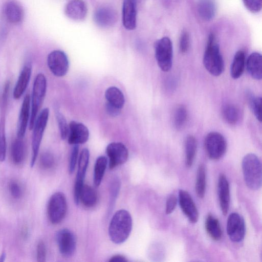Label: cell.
Here are the masks:
<instances>
[{
    "instance_id": "1",
    "label": "cell",
    "mask_w": 262,
    "mask_h": 262,
    "mask_svg": "<svg viewBox=\"0 0 262 262\" xmlns=\"http://www.w3.org/2000/svg\"><path fill=\"white\" fill-rule=\"evenodd\" d=\"M133 227L129 212L124 209L118 210L113 215L108 227V234L114 243H124L129 237Z\"/></svg>"
},
{
    "instance_id": "2",
    "label": "cell",
    "mask_w": 262,
    "mask_h": 262,
    "mask_svg": "<svg viewBox=\"0 0 262 262\" xmlns=\"http://www.w3.org/2000/svg\"><path fill=\"white\" fill-rule=\"evenodd\" d=\"M203 64L207 71L214 76L222 74L224 70V62L219 46L212 34L208 37L203 56Z\"/></svg>"
},
{
    "instance_id": "3",
    "label": "cell",
    "mask_w": 262,
    "mask_h": 262,
    "mask_svg": "<svg viewBox=\"0 0 262 262\" xmlns=\"http://www.w3.org/2000/svg\"><path fill=\"white\" fill-rule=\"evenodd\" d=\"M244 180L248 187L258 190L261 186V164L259 158L254 154H248L242 160Z\"/></svg>"
},
{
    "instance_id": "4",
    "label": "cell",
    "mask_w": 262,
    "mask_h": 262,
    "mask_svg": "<svg viewBox=\"0 0 262 262\" xmlns=\"http://www.w3.org/2000/svg\"><path fill=\"white\" fill-rule=\"evenodd\" d=\"M47 90V80L42 73L38 74L34 79L32 98L31 99V114L29 128L32 129L38 112L44 100Z\"/></svg>"
},
{
    "instance_id": "5",
    "label": "cell",
    "mask_w": 262,
    "mask_h": 262,
    "mask_svg": "<svg viewBox=\"0 0 262 262\" xmlns=\"http://www.w3.org/2000/svg\"><path fill=\"white\" fill-rule=\"evenodd\" d=\"M49 116L48 108L43 109L37 116L33 127L32 138V157L31 167H33L36 162L43 135L48 123Z\"/></svg>"
},
{
    "instance_id": "6",
    "label": "cell",
    "mask_w": 262,
    "mask_h": 262,
    "mask_svg": "<svg viewBox=\"0 0 262 262\" xmlns=\"http://www.w3.org/2000/svg\"><path fill=\"white\" fill-rule=\"evenodd\" d=\"M155 57L159 67L164 72L170 70L172 64V45L167 37L156 41L155 45Z\"/></svg>"
},
{
    "instance_id": "7",
    "label": "cell",
    "mask_w": 262,
    "mask_h": 262,
    "mask_svg": "<svg viewBox=\"0 0 262 262\" xmlns=\"http://www.w3.org/2000/svg\"><path fill=\"white\" fill-rule=\"evenodd\" d=\"M227 142L225 137L220 133L211 132L205 137L204 147L208 157L212 160H219L226 152Z\"/></svg>"
},
{
    "instance_id": "8",
    "label": "cell",
    "mask_w": 262,
    "mask_h": 262,
    "mask_svg": "<svg viewBox=\"0 0 262 262\" xmlns=\"http://www.w3.org/2000/svg\"><path fill=\"white\" fill-rule=\"evenodd\" d=\"M67 211V203L65 195L61 192L53 194L48 202L47 213L49 220L52 224L60 223L64 218Z\"/></svg>"
},
{
    "instance_id": "9",
    "label": "cell",
    "mask_w": 262,
    "mask_h": 262,
    "mask_svg": "<svg viewBox=\"0 0 262 262\" xmlns=\"http://www.w3.org/2000/svg\"><path fill=\"white\" fill-rule=\"evenodd\" d=\"M47 64L50 71L57 77L64 76L69 68L67 56L61 50H54L49 54Z\"/></svg>"
},
{
    "instance_id": "10",
    "label": "cell",
    "mask_w": 262,
    "mask_h": 262,
    "mask_svg": "<svg viewBox=\"0 0 262 262\" xmlns=\"http://www.w3.org/2000/svg\"><path fill=\"white\" fill-rule=\"evenodd\" d=\"M9 86L10 83L8 82L4 86L2 96L0 118V162L4 161L6 156V123Z\"/></svg>"
},
{
    "instance_id": "11",
    "label": "cell",
    "mask_w": 262,
    "mask_h": 262,
    "mask_svg": "<svg viewBox=\"0 0 262 262\" xmlns=\"http://www.w3.org/2000/svg\"><path fill=\"white\" fill-rule=\"evenodd\" d=\"M90 158V152L88 148H83L80 152L78 161V169L75 179L74 189V199L76 205L79 203L80 190L84 185V180L86 174Z\"/></svg>"
},
{
    "instance_id": "12",
    "label": "cell",
    "mask_w": 262,
    "mask_h": 262,
    "mask_svg": "<svg viewBox=\"0 0 262 262\" xmlns=\"http://www.w3.org/2000/svg\"><path fill=\"white\" fill-rule=\"evenodd\" d=\"M56 239L61 255L66 257L73 255L76 249V239L70 230L64 228L59 230L56 233Z\"/></svg>"
},
{
    "instance_id": "13",
    "label": "cell",
    "mask_w": 262,
    "mask_h": 262,
    "mask_svg": "<svg viewBox=\"0 0 262 262\" xmlns=\"http://www.w3.org/2000/svg\"><path fill=\"white\" fill-rule=\"evenodd\" d=\"M106 152L108 158V167L110 169L123 164L128 157L127 148L121 142L110 143L106 147Z\"/></svg>"
},
{
    "instance_id": "14",
    "label": "cell",
    "mask_w": 262,
    "mask_h": 262,
    "mask_svg": "<svg viewBox=\"0 0 262 262\" xmlns=\"http://www.w3.org/2000/svg\"><path fill=\"white\" fill-rule=\"evenodd\" d=\"M227 232L233 242L243 241L245 235V224L243 217L238 213H231L227 219Z\"/></svg>"
},
{
    "instance_id": "15",
    "label": "cell",
    "mask_w": 262,
    "mask_h": 262,
    "mask_svg": "<svg viewBox=\"0 0 262 262\" xmlns=\"http://www.w3.org/2000/svg\"><path fill=\"white\" fill-rule=\"evenodd\" d=\"M179 202L181 210L189 222L191 223H196L199 219V212L190 194L184 190H180Z\"/></svg>"
},
{
    "instance_id": "16",
    "label": "cell",
    "mask_w": 262,
    "mask_h": 262,
    "mask_svg": "<svg viewBox=\"0 0 262 262\" xmlns=\"http://www.w3.org/2000/svg\"><path fill=\"white\" fill-rule=\"evenodd\" d=\"M68 143L71 145L85 143L89 138L88 127L83 123L75 121L70 122L69 125Z\"/></svg>"
},
{
    "instance_id": "17",
    "label": "cell",
    "mask_w": 262,
    "mask_h": 262,
    "mask_svg": "<svg viewBox=\"0 0 262 262\" xmlns=\"http://www.w3.org/2000/svg\"><path fill=\"white\" fill-rule=\"evenodd\" d=\"M31 97L29 94L25 95L18 116L17 126V136L23 138L30 118Z\"/></svg>"
},
{
    "instance_id": "18",
    "label": "cell",
    "mask_w": 262,
    "mask_h": 262,
    "mask_svg": "<svg viewBox=\"0 0 262 262\" xmlns=\"http://www.w3.org/2000/svg\"><path fill=\"white\" fill-rule=\"evenodd\" d=\"M116 12L112 8L107 6L98 8L94 13V19L96 24L101 27H109L117 21Z\"/></svg>"
},
{
    "instance_id": "19",
    "label": "cell",
    "mask_w": 262,
    "mask_h": 262,
    "mask_svg": "<svg viewBox=\"0 0 262 262\" xmlns=\"http://www.w3.org/2000/svg\"><path fill=\"white\" fill-rule=\"evenodd\" d=\"M137 0H124L122 10L123 24L127 30H132L136 27Z\"/></svg>"
},
{
    "instance_id": "20",
    "label": "cell",
    "mask_w": 262,
    "mask_h": 262,
    "mask_svg": "<svg viewBox=\"0 0 262 262\" xmlns=\"http://www.w3.org/2000/svg\"><path fill=\"white\" fill-rule=\"evenodd\" d=\"M88 12L86 4L83 0H71L66 5L64 13L67 17L74 20H82Z\"/></svg>"
},
{
    "instance_id": "21",
    "label": "cell",
    "mask_w": 262,
    "mask_h": 262,
    "mask_svg": "<svg viewBox=\"0 0 262 262\" xmlns=\"http://www.w3.org/2000/svg\"><path fill=\"white\" fill-rule=\"evenodd\" d=\"M217 187L220 208L223 215H226L229 207L230 190L228 181L223 173L219 177Z\"/></svg>"
},
{
    "instance_id": "22",
    "label": "cell",
    "mask_w": 262,
    "mask_h": 262,
    "mask_svg": "<svg viewBox=\"0 0 262 262\" xmlns=\"http://www.w3.org/2000/svg\"><path fill=\"white\" fill-rule=\"evenodd\" d=\"M3 12L6 19L12 24L20 23L24 18V10L17 1L10 0L4 5Z\"/></svg>"
},
{
    "instance_id": "23",
    "label": "cell",
    "mask_w": 262,
    "mask_h": 262,
    "mask_svg": "<svg viewBox=\"0 0 262 262\" xmlns=\"http://www.w3.org/2000/svg\"><path fill=\"white\" fill-rule=\"evenodd\" d=\"M31 73V64L28 63L23 68L14 86L13 92L14 99H18L24 93L29 82Z\"/></svg>"
},
{
    "instance_id": "24",
    "label": "cell",
    "mask_w": 262,
    "mask_h": 262,
    "mask_svg": "<svg viewBox=\"0 0 262 262\" xmlns=\"http://www.w3.org/2000/svg\"><path fill=\"white\" fill-rule=\"evenodd\" d=\"M247 70L253 79L260 80L262 78V57L260 53L253 52L246 61Z\"/></svg>"
},
{
    "instance_id": "25",
    "label": "cell",
    "mask_w": 262,
    "mask_h": 262,
    "mask_svg": "<svg viewBox=\"0 0 262 262\" xmlns=\"http://www.w3.org/2000/svg\"><path fill=\"white\" fill-rule=\"evenodd\" d=\"M246 66L244 51L239 50L234 55L230 69V74L233 79L239 78L243 74Z\"/></svg>"
},
{
    "instance_id": "26",
    "label": "cell",
    "mask_w": 262,
    "mask_h": 262,
    "mask_svg": "<svg viewBox=\"0 0 262 262\" xmlns=\"http://www.w3.org/2000/svg\"><path fill=\"white\" fill-rule=\"evenodd\" d=\"M205 225L207 233L212 239L219 241L222 238L223 232L217 219L209 214L206 219Z\"/></svg>"
},
{
    "instance_id": "27",
    "label": "cell",
    "mask_w": 262,
    "mask_h": 262,
    "mask_svg": "<svg viewBox=\"0 0 262 262\" xmlns=\"http://www.w3.org/2000/svg\"><path fill=\"white\" fill-rule=\"evenodd\" d=\"M107 102L119 109H122L125 103L124 96L122 91L116 86L108 88L105 92Z\"/></svg>"
},
{
    "instance_id": "28",
    "label": "cell",
    "mask_w": 262,
    "mask_h": 262,
    "mask_svg": "<svg viewBox=\"0 0 262 262\" xmlns=\"http://www.w3.org/2000/svg\"><path fill=\"white\" fill-rule=\"evenodd\" d=\"M79 200L84 206L92 207L97 202V192L93 187L84 184L80 190Z\"/></svg>"
},
{
    "instance_id": "29",
    "label": "cell",
    "mask_w": 262,
    "mask_h": 262,
    "mask_svg": "<svg viewBox=\"0 0 262 262\" xmlns=\"http://www.w3.org/2000/svg\"><path fill=\"white\" fill-rule=\"evenodd\" d=\"M11 155L13 163L16 165L21 164L25 158V147L23 138H17L12 142Z\"/></svg>"
},
{
    "instance_id": "30",
    "label": "cell",
    "mask_w": 262,
    "mask_h": 262,
    "mask_svg": "<svg viewBox=\"0 0 262 262\" xmlns=\"http://www.w3.org/2000/svg\"><path fill=\"white\" fill-rule=\"evenodd\" d=\"M196 140L192 135H188L185 142V163L187 167H190L193 164L196 151Z\"/></svg>"
},
{
    "instance_id": "31",
    "label": "cell",
    "mask_w": 262,
    "mask_h": 262,
    "mask_svg": "<svg viewBox=\"0 0 262 262\" xmlns=\"http://www.w3.org/2000/svg\"><path fill=\"white\" fill-rule=\"evenodd\" d=\"M222 114L224 120L231 125L236 124L241 117L239 108L233 104L225 105L222 108Z\"/></svg>"
},
{
    "instance_id": "32",
    "label": "cell",
    "mask_w": 262,
    "mask_h": 262,
    "mask_svg": "<svg viewBox=\"0 0 262 262\" xmlns=\"http://www.w3.org/2000/svg\"><path fill=\"white\" fill-rule=\"evenodd\" d=\"M215 3L214 0H199L198 10L201 17L206 20L212 19L215 13Z\"/></svg>"
},
{
    "instance_id": "33",
    "label": "cell",
    "mask_w": 262,
    "mask_h": 262,
    "mask_svg": "<svg viewBox=\"0 0 262 262\" xmlns=\"http://www.w3.org/2000/svg\"><path fill=\"white\" fill-rule=\"evenodd\" d=\"M107 164L108 160L105 156H99L96 159L94 169V183L96 186L101 184Z\"/></svg>"
},
{
    "instance_id": "34",
    "label": "cell",
    "mask_w": 262,
    "mask_h": 262,
    "mask_svg": "<svg viewBox=\"0 0 262 262\" xmlns=\"http://www.w3.org/2000/svg\"><path fill=\"white\" fill-rule=\"evenodd\" d=\"M206 176L205 167L203 164H200L198 167L195 189L198 196L203 198L204 196L206 190Z\"/></svg>"
},
{
    "instance_id": "35",
    "label": "cell",
    "mask_w": 262,
    "mask_h": 262,
    "mask_svg": "<svg viewBox=\"0 0 262 262\" xmlns=\"http://www.w3.org/2000/svg\"><path fill=\"white\" fill-rule=\"evenodd\" d=\"M188 118L186 108L183 105L178 106L173 114V124L177 130L182 129L186 124Z\"/></svg>"
},
{
    "instance_id": "36",
    "label": "cell",
    "mask_w": 262,
    "mask_h": 262,
    "mask_svg": "<svg viewBox=\"0 0 262 262\" xmlns=\"http://www.w3.org/2000/svg\"><path fill=\"white\" fill-rule=\"evenodd\" d=\"M261 101L260 97L251 95L249 97L250 107L256 118L260 122L261 121Z\"/></svg>"
},
{
    "instance_id": "37",
    "label": "cell",
    "mask_w": 262,
    "mask_h": 262,
    "mask_svg": "<svg viewBox=\"0 0 262 262\" xmlns=\"http://www.w3.org/2000/svg\"><path fill=\"white\" fill-rule=\"evenodd\" d=\"M56 118L60 131V137L62 140L67 138L69 128L64 116L59 111L56 112Z\"/></svg>"
},
{
    "instance_id": "38",
    "label": "cell",
    "mask_w": 262,
    "mask_h": 262,
    "mask_svg": "<svg viewBox=\"0 0 262 262\" xmlns=\"http://www.w3.org/2000/svg\"><path fill=\"white\" fill-rule=\"evenodd\" d=\"M39 162L42 168L48 169L53 166L54 164V158L51 153L45 152L41 154L40 157Z\"/></svg>"
},
{
    "instance_id": "39",
    "label": "cell",
    "mask_w": 262,
    "mask_h": 262,
    "mask_svg": "<svg viewBox=\"0 0 262 262\" xmlns=\"http://www.w3.org/2000/svg\"><path fill=\"white\" fill-rule=\"evenodd\" d=\"M78 153L79 145H74L71 150L69 166V171L70 173H72L75 170L78 160Z\"/></svg>"
},
{
    "instance_id": "40",
    "label": "cell",
    "mask_w": 262,
    "mask_h": 262,
    "mask_svg": "<svg viewBox=\"0 0 262 262\" xmlns=\"http://www.w3.org/2000/svg\"><path fill=\"white\" fill-rule=\"evenodd\" d=\"M246 8L252 13H257L261 9V0H243Z\"/></svg>"
},
{
    "instance_id": "41",
    "label": "cell",
    "mask_w": 262,
    "mask_h": 262,
    "mask_svg": "<svg viewBox=\"0 0 262 262\" xmlns=\"http://www.w3.org/2000/svg\"><path fill=\"white\" fill-rule=\"evenodd\" d=\"M189 46V37L188 33L184 31L181 35L179 41V48L182 53L187 51Z\"/></svg>"
},
{
    "instance_id": "42",
    "label": "cell",
    "mask_w": 262,
    "mask_h": 262,
    "mask_svg": "<svg viewBox=\"0 0 262 262\" xmlns=\"http://www.w3.org/2000/svg\"><path fill=\"white\" fill-rule=\"evenodd\" d=\"M120 189V182L117 179H114L111 185V196L110 201V207L114 205V202Z\"/></svg>"
},
{
    "instance_id": "43",
    "label": "cell",
    "mask_w": 262,
    "mask_h": 262,
    "mask_svg": "<svg viewBox=\"0 0 262 262\" xmlns=\"http://www.w3.org/2000/svg\"><path fill=\"white\" fill-rule=\"evenodd\" d=\"M9 187L12 196L16 199H19L21 195V190L19 184L15 181H11Z\"/></svg>"
},
{
    "instance_id": "44",
    "label": "cell",
    "mask_w": 262,
    "mask_h": 262,
    "mask_svg": "<svg viewBox=\"0 0 262 262\" xmlns=\"http://www.w3.org/2000/svg\"><path fill=\"white\" fill-rule=\"evenodd\" d=\"M37 260L39 262L46 261V248L44 243L40 241L37 246Z\"/></svg>"
},
{
    "instance_id": "45",
    "label": "cell",
    "mask_w": 262,
    "mask_h": 262,
    "mask_svg": "<svg viewBox=\"0 0 262 262\" xmlns=\"http://www.w3.org/2000/svg\"><path fill=\"white\" fill-rule=\"evenodd\" d=\"M177 202V199L175 195L171 194L167 198L166 203L165 212L167 214L171 213L174 210Z\"/></svg>"
},
{
    "instance_id": "46",
    "label": "cell",
    "mask_w": 262,
    "mask_h": 262,
    "mask_svg": "<svg viewBox=\"0 0 262 262\" xmlns=\"http://www.w3.org/2000/svg\"><path fill=\"white\" fill-rule=\"evenodd\" d=\"M105 110L106 113L112 117L118 116L121 111V109L117 108L107 102H106L105 105Z\"/></svg>"
},
{
    "instance_id": "47",
    "label": "cell",
    "mask_w": 262,
    "mask_h": 262,
    "mask_svg": "<svg viewBox=\"0 0 262 262\" xmlns=\"http://www.w3.org/2000/svg\"><path fill=\"white\" fill-rule=\"evenodd\" d=\"M110 262H127L128 260L122 255H115L109 260Z\"/></svg>"
},
{
    "instance_id": "48",
    "label": "cell",
    "mask_w": 262,
    "mask_h": 262,
    "mask_svg": "<svg viewBox=\"0 0 262 262\" xmlns=\"http://www.w3.org/2000/svg\"><path fill=\"white\" fill-rule=\"evenodd\" d=\"M6 257V254L5 252H3L0 256V262H3L5 261Z\"/></svg>"
},
{
    "instance_id": "49",
    "label": "cell",
    "mask_w": 262,
    "mask_h": 262,
    "mask_svg": "<svg viewBox=\"0 0 262 262\" xmlns=\"http://www.w3.org/2000/svg\"><path fill=\"white\" fill-rule=\"evenodd\" d=\"M22 234L24 237H26L28 235V231L26 228H25L22 232Z\"/></svg>"
}]
</instances>
